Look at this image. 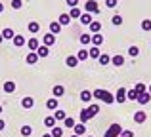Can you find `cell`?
<instances>
[{"label":"cell","mask_w":151,"mask_h":137,"mask_svg":"<svg viewBox=\"0 0 151 137\" xmlns=\"http://www.w3.org/2000/svg\"><path fill=\"white\" fill-rule=\"evenodd\" d=\"M92 95L96 97V99H101L103 103H107V105L115 103V97L111 95L109 92H105V89H100V88H98V89H94V92H92Z\"/></svg>","instance_id":"cell-1"},{"label":"cell","mask_w":151,"mask_h":137,"mask_svg":"<svg viewBox=\"0 0 151 137\" xmlns=\"http://www.w3.org/2000/svg\"><path fill=\"white\" fill-rule=\"evenodd\" d=\"M84 10L88 11V13H100V4L96 2V0H88V2L84 4Z\"/></svg>","instance_id":"cell-2"},{"label":"cell","mask_w":151,"mask_h":137,"mask_svg":"<svg viewBox=\"0 0 151 137\" xmlns=\"http://www.w3.org/2000/svg\"><path fill=\"white\" fill-rule=\"evenodd\" d=\"M138 103H140V105H147L149 103V101H151V93L149 92H144V93H138Z\"/></svg>","instance_id":"cell-3"},{"label":"cell","mask_w":151,"mask_h":137,"mask_svg":"<svg viewBox=\"0 0 151 137\" xmlns=\"http://www.w3.org/2000/svg\"><path fill=\"white\" fill-rule=\"evenodd\" d=\"M42 42H44V46H54L55 44V34H52V33H46L44 34V38H42Z\"/></svg>","instance_id":"cell-4"},{"label":"cell","mask_w":151,"mask_h":137,"mask_svg":"<svg viewBox=\"0 0 151 137\" xmlns=\"http://www.w3.org/2000/svg\"><path fill=\"white\" fill-rule=\"evenodd\" d=\"M107 131H109L111 135L119 137V135H121V131H122V126H121V124H111V126H109V130H107Z\"/></svg>","instance_id":"cell-5"},{"label":"cell","mask_w":151,"mask_h":137,"mask_svg":"<svg viewBox=\"0 0 151 137\" xmlns=\"http://www.w3.org/2000/svg\"><path fill=\"white\" fill-rule=\"evenodd\" d=\"M90 42H92L94 46H98V48H100V46L103 44V34H101V33H94V34H92V40H90Z\"/></svg>","instance_id":"cell-6"},{"label":"cell","mask_w":151,"mask_h":137,"mask_svg":"<svg viewBox=\"0 0 151 137\" xmlns=\"http://www.w3.org/2000/svg\"><path fill=\"white\" fill-rule=\"evenodd\" d=\"M145 120H147V114H145L144 111H138L136 114H134V122L136 124H144Z\"/></svg>","instance_id":"cell-7"},{"label":"cell","mask_w":151,"mask_h":137,"mask_svg":"<svg viewBox=\"0 0 151 137\" xmlns=\"http://www.w3.org/2000/svg\"><path fill=\"white\" fill-rule=\"evenodd\" d=\"M115 101H117V103H124V101H126V89L124 88L117 89V97H115Z\"/></svg>","instance_id":"cell-8"},{"label":"cell","mask_w":151,"mask_h":137,"mask_svg":"<svg viewBox=\"0 0 151 137\" xmlns=\"http://www.w3.org/2000/svg\"><path fill=\"white\" fill-rule=\"evenodd\" d=\"M73 131H75V135H86V126H84V124H75V128H73Z\"/></svg>","instance_id":"cell-9"},{"label":"cell","mask_w":151,"mask_h":137,"mask_svg":"<svg viewBox=\"0 0 151 137\" xmlns=\"http://www.w3.org/2000/svg\"><path fill=\"white\" fill-rule=\"evenodd\" d=\"M92 118H94V116H92V112H90L88 109H82V111H81V122L82 124L88 122V120H92Z\"/></svg>","instance_id":"cell-10"},{"label":"cell","mask_w":151,"mask_h":137,"mask_svg":"<svg viewBox=\"0 0 151 137\" xmlns=\"http://www.w3.org/2000/svg\"><path fill=\"white\" fill-rule=\"evenodd\" d=\"M21 107L23 109H33L35 107V99L33 97H23L21 99Z\"/></svg>","instance_id":"cell-11"},{"label":"cell","mask_w":151,"mask_h":137,"mask_svg":"<svg viewBox=\"0 0 151 137\" xmlns=\"http://www.w3.org/2000/svg\"><path fill=\"white\" fill-rule=\"evenodd\" d=\"M2 36H4V40H14V36H15L14 29H10V27H6V29L2 31Z\"/></svg>","instance_id":"cell-12"},{"label":"cell","mask_w":151,"mask_h":137,"mask_svg":"<svg viewBox=\"0 0 151 137\" xmlns=\"http://www.w3.org/2000/svg\"><path fill=\"white\" fill-rule=\"evenodd\" d=\"M27 46H29V50H31V52H37V50H38V46H40V42H38V38H29Z\"/></svg>","instance_id":"cell-13"},{"label":"cell","mask_w":151,"mask_h":137,"mask_svg":"<svg viewBox=\"0 0 151 137\" xmlns=\"http://www.w3.org/2000/svg\"><path fill=\"white\" fill-rule=\"evenodd\" d=\"M37 55L38 57H48L50 55V50H48V46H38V50H37Z\"/></svg>","instance_id":"cell-14"},{"label":"cell","mask_w":151,"mask_h":137,"mask_svg":"<svg viewBox=\"0 0 151 137\" xmlns=\"http://www.w3.org/2000/svg\"><path fill=\"white\" fill-rule=\"evenodd\" d=\"M58 23H59L61 27L69 25V23H71V15H69V13H61V15H59V19H58Z\"/></svg>","instance_id":"cell-15"},{"label":"cell","mask_w":151,"mask_h":137,"mask_svg":"<svg viewBox=\"0 0 151 137\" xmlns=\"http://www.w3.org/2000/svg\"><path fill=\"white\" fill-rule=\"evenodd\" d=\"M65 65H67V67H71V69H75V67L78 65V59H77V55H69V57L65 59Z\"/></svg>","instance_id":"cell-16"},{"label":"cell","mask_w":151,"mask_h":137,"mask_svg":"<svg viewBox=\"0 0 151 137\" xmlns=\"http://www.w3.org/2000/svg\"><path fill=\"white\" fill-rule=\"evenodd\" d=\"M14 46H15V48H21V46H25V36H21V34H15V36H14Z\"/></svg>","instance_id":"cell-17"},{"label":"cell","mask_w":151,"mask_h":137,"mask_svg":"<svg viewBox=\"0 0 151 137\" xmlns=\"http://www.w3.org/2000/svg\"><path fill=\"white\" fill-rule=\"evenodd\" d=\"M78 19H81V23H82V25H90V23H92V13L84 11V13H82Z\"/></svg>","instance_id":"cell-18"},{"label":"cell","mask_w":151,"mask_h":137,"mask_svg":"<svg viewBox=\"0 0 151 137\" xmlns=\"http://www.w3.org/2000/svg\"><path fill=\"white\" fill-rule=\"evenodd\" d=\"M88 55L92 57V59H98V57L101 55V52H100V48H98V46H92V48L88 50Z\"/></svg>","instance_id":"cell-19"},{"label":"cell","mask_w":151,"mask_h":137,"mask_svg":"<svg viewBox=\"0 0 151 137\" xmlns=\"http://www.w3.org/2000/svg\"><path fill=\"white\" fill-rule=\"evenodd\" d=\"M52 92H54V97H61L63 93H65V88H63L61 84H55V86H54V89H52Z\"/></svg>","instance_id":"cell-20"},{"label":"cell","mask_w":151,"mask_h":137,"mask_svg":"<svg viewBox=\"0 0 151 137\" xmlns=\"http://www.w3.org/2000/svg\"><path fill=\"white\" fill-rule=\"evenodd\" d=\"M92 92H88V89H84V92H81V101H84V103H90L92 101Z\"/></svg>","instance_id":"cell-21"},{"label":"cell","mask_w":151,"mask_h":137,"mask_svg":"<svg viewBox=\"0 0 151 137\" xmlns=\"http://www.w3.org/2000/svg\"><path fill=\"white\" fill-rule=\"evenodd\" d=\"M88 27H90V33H92V34H94V33H100V31H101V23H100V21H92Z\"/></svg>","instance_id":"cell-22"},{"label":"cell","mask_w":151,"mask_h":137,"mask_svg":"<svg viewBox=\"0 0 151 137\" xmlns=\"http://www.w3.org/2000/svg\"><path fill=\"white\" fill-rule=\"evenodd\" d=\"M4 92H6V93H14L15 92V82L8 80L6 84H4Z\"/></svg>","instance_id":"cell-23"},{"label":"cell","mask_w":151,"mask_h":137,"mask_svg":"<svg viewBox=\"0 0 151 137\" xmlns=\"http://www.w3.org/2000/svg\"><path fill=\"white\" fill-rule=\"evenodd\" d=\"M25 61H27V63H29V65H35V63H37V61H38V55H37V52H31L29 55L25 57Z\"/></svg>","instance_id":"cell-24"},{"label":"cell","mask_w":151,"mask_h":137,"mask_svg":"<svg viewBox=\"0 0 151 137\" xmlns=\"http://www.w3.org/2000/svg\"><path fill=\"white\" fill-rule=\"evenodd\" d=\"M111 63H113L115 67H122V65H124V57L122 55H115L113 59H111Z\"/></svg>","instance_id":"cell-25"},{"label":"cell","mask_w":151,"mask_h":137,"mask_svg":"<svg viewBox=\"0 0 151 137\" xmlns=\"http://www.w3.org/2000/svg\"><path fill=\"white\" fill-rule=\"evenodd\" d=\"M59 31H61V25H59L58 21L50 23V33H52V34H59Z\"/></svg>","instance_id":"cell-26"},{"label":"cell","mask_w":151,"mask_h":137,"mask_svg":"<svg viewBox=\"0 0 151 137\" xmlns=\"http://www.w3.org/2000/svg\"><path fill=\"white\" fill-rule=\"evenodd\" d=\"M52 137H63V128H59V126H54L52 128Z\"/></svg>","instance_id":"cell-27"},{"label":"cell","mask_w":151,"mask_h":137,"mask_svg":"<svg viewBox=\"0 0 151 137\" xmlns=\"http://www.w3.org/2000/svg\"><path fill=\"white\" fill-rule=\"evenodd\" d=\"M69 15H71V19H78L82 15V11H81V8H71V11H69Z\"/></svg>","instance_id":"cell-28"},{"label":"cell","mask_w":151,"mask_h":137,"mask_svg":"<svg viewBox=\"0 0 151 137\" xmlns=\"http://www.w3.org/2000/svg\"><path fill=\"white\" fill-rule=\"evenodd\" d=\"M29 31H31L33 34H37L38 31H40V23H37V21H31V23H29Z\"/></svg>","instance_id":"cell-29"},{"label":"cell","mask_w":151,"mask_h":137,"mask_svg":"<svg viewBox=\"0 0 151 137\" xmlns=\"http://www.w3.org/2000/svg\"><path fill=\"white\" fill-rule=\"evenodd\" d=\"M54 118H55V120H65V118H67L65 111H61V109H55V112H54Z\"/></svg>","instance_id":"cell-30"},{"label":"cell","mask_w":151,"mask_h":137,"mask_svg":"<svg viewBox=\"0 0 151 137\" xmlns=\"http://www.w3.org/2000/svg\"><path fill=\"white\" fill-rule=\"evenodd\" d=\"M46 109L48 111H55L58 109V99H48L46 101Z\"/></svg>","instance_id":"cell-31"},{"label":"cell","mask_w":151,"mask_h":137,"mask_svg":"<svg viewBox=\"0 0 151 137\" xmlns=\"http://www.w3.org/2000/svg\"><path fill=\"white\" fill-rule=\"evenodd\" d=\"M98 61H100V65H107L111 61V55H109V53H101V55L98 57Z\"/></svg>","instance_id":"cell-32"},{"label":"cell","mask_w":151,"mask_h":137,"mask_svg":"<svg viewBox=\"0 0 151 137\" xmlns=\"http://www.w3.org/2000/svg\"><path fill=\"white\" fill-rule=\"evenodd\" d=\"M44 126L52 130V128L55 126V118H54V116H46V118H44Z\"/></svg>","instance_id":"cell-33"},{"label":"cell","mask_w":151,"mask_h":137,"mask_svg":"<svg viewBox=\"0 0 151 137\" xmlns=\"http://www.w3.org/2000/svg\"><path fill=\"white\" fill-rule=\"evenodd\" d=\"M88 57H90L88 55V50H81V52L77 53V59L78 61H84V59H88Z\"/></svg>","instance_id":"cell-34"},{"label":"cell","mask_w":151,"mask_h":137,"mask_svg":"<svg viewBox=\"0 0 151 137\" xmlns=\"http://www.w3.org/2000/svg\"><path fill=\"white\" fill-rule=\"evenodd\" d=\"M88 111L92 112V116L100 114V105H98V103H92V105H90V107H88Z\"/></svg>","instance_id":"cell-35"},{"label":"cell","mask_w":151,"mask_h":137,"mask_svg":"<svg viewBox=\"0 0 151 137\" xmlns=\"http://www.w3.org/2000/svg\"><path fill=\"white\" fill-rule=\"evenodd\" d=\"M138 53H140V48H138V46H130L128 48V55L130 57H138Z\"/></svg>","instance_id":"cell-36"},{"label":"cell","mask_w":151,"mask_h":137,"mask_svg":"<svg viewBox=\"0 0 151 137\" xmlns=\"http://www.w3.org/2000/svg\"><path fill=\"white\" fill-rule=\"evenodd\" d=\"M126 97H128L130 101H136L138 99V92L136 89H128V92H126Z\"/></svg>","instance_id":"cell-37"},{"label":"cell","mask_w":151,"mask_h":137,"mask_svg":"<svg viewBox=\"0 0 151 137\" xmlns=\"http://www.w3.org/2000/svg\"><path fill=\"white\" fill-rule=\"evenodd\" d=\"M31 133H33V128H31V126H23L21 128V135L23 137H29Z\"/></svg>","instance_id":"cell-38"},{"label":"cell","mask_w":151,"mask_h":137,"mask_svg":"<svg viewBox=\"0 0 151 137\" xmlns=\"http://www.w3.org/2000/svg\"><path fill=\"white\" fill-rule=\"evenodd\" d=\"M63 122H65V128H71V130H73L75 124H77V122H75V118H69V116H67V118L63 120Z\"/></svg>","instance_id":"cell-39"},{"label":"cell","mask_w":151,"mask_h":137,"mask_svg":"<svg viewBox=\"0 0 151 137\" xmlns=\"http://www.w3.org/2000/svg\"><path fill=\"white\" fill-rule=\"evenodd\" d=\"M111 23H113L115 27L122 25V17H121V15H113V19H111Z\"/></svg>","instance_id":"cell-40"},{"label":"cell","mask_w":151,"mask_h":137,"mask_svg":"<svg viewBox=\"0 0 151 137\" xmlns=\"http://www.w3.org/2000/svg\"><path fill=\"white\" fill-rule=\"evenodd\" d=\"M90 40H92V36H90L88 33L81 34V42H82V44H90Z\"/></svg>","instance_id":"cell-41"},{"label":"cell","mask_w":151,"mask_h":137,"mask_svg":"<svg viewBox=\"0 0 151 137\" xmlns=\"http://www.w3.org/2000/svg\"><path fill=\"white\" fill-rule=\"evenodd\" d=\"M134 89H136L138 93H144L145 89H147V86H145V84H142V82H140V84H136V86H134Z\"/></svg>","instance_id":"cell-42"},{"label":"cell","mask_w":151,"mask_h":137,"mask_svg":"<svg viewBox=\"0 0 151 137\" xmlns=\"http://www.w3.org/2000/svg\"><path fill=\"white\" fill-rule=\"evenodd\" d=\"M21 6H23V0H12V8L14 10H21Z\"/></svg>","instance_id":"cell-43"},{"label":"cell","mask_w":151,"mask_h":137,"mask_svg":"<svg viewBox=\"0 0 151 137\" xmlns=\"http://www.w3.org/2000/svg\"><path fill=\"white\" fill-rule=\"evenodd\" d=\"M142 29H144V31H151V19H144V21H142Z\"/></svg>","instance_id":"cell-44"},{"label":"cell","mask_w":151,"mask_h":137,"mask_svg":"<svg viewBox=\"0 0 151 137\" xmlns=\"http://www.w3.org/2000/svg\"><path fill=\"white\" fill-rule=\"evenodd\" d=\"M119 137H134V131H130V130H122Z\"/></svg>","instance_id":"cell-45"},{"label":"cell","mask_w":151,"mask_h":137,"mask_svg":"<svg viewBox=\"0 0 151 137\" xmlns=\"http://www.w3.org/2000/svg\"><path fill=\"white\" fill-rule=\"evenodd\" d=\"M117 2H119V0H105V6L107 8H115V6H117Z\"/></svg>","instance_id":"cell-46"},{"label":"cell","mask_w":151,"mask_h":137,"mask_svg":"<svg viewBox=\"0 0 151 137\" xmlns=\"http://www.w3.org/2000/svg\"><path fill=\"white\" fill-rule=\"evenodd\" d=\"M65 2H67V6H69V8H77L78 6V0H65Z\"/></svg>","instance_id":"cell-47"},{"label":"cell","mask_w":151,"mask_h":137,"mask_svg":"<svg viewBox=\"0 0 151 137\" xmlns=\"http://www.w3.org/2000/svg\"><path fill=\"white\" fill-rule=\"evenodd\" d=\"M4 128H6V122H4V120H2V118H0V131H2V130H4Z\"/></svg>","instance_id":"cell-48"},{"label":"cell","mask_w":151,"mask_h":137,"mask_svg":"<svg viewBox=\"0 0 151 137\" xmlns=\"http://www.w3.org/2000/svg\"><path fill=\"white\" fill-rule=\"evenodd\" d=\"M103 137H115V135H111L109 131H105V133H103Z\"/></svg>","instance_id":"cell-49"},{"label":"cell","mask_w":151,"mask_h":137,"mask_svg":"<svg viewBox=\"0 0 151 137\" xmlns=\"http://www.w3.org/2000/svg\"><path fill=\"white\" fill-rule=\"evenodd\" d=\"M2 11H4V4L0 2V13H2Z\"/></svg>","instance_id":"cell-50"},{"label":"cell","mask_w":151,"mask_h":137,"mask_svg":"<svg viewBox=\"0 0 151 137\" xmlns=\"http://www.w3.org/2000/svg\"><path fill=\"white\" fill-rule=\"evenodd\" d=\"M2 42H4V36H2V33H0V44H2Z\"/></svg>","instance_id":"cell-51"},{"label":"cell","mask_w":151,"mask_h":137,"mask_svg":"<svg viewBox=\"0 0 151 137\" xmlns=\"http://www.w3.org/2000/svg\"><path fill=\"white\" fill-rule=\"evenodd\" d=\"M42 137H52V133H44V135H42Z\"/></svg>","instance_id":"cell-52"},{"label":"cell","mask_w":151,"mask_h":137,"mask_svg":"<svg viewBox=\"0 0 151 137\" xmlns=\"http://www.w3.org/2000/svg\"><path fill=\"white\" fill-rule=\"evenodd\" d=\"M71 137H81V135H75V133H73V135H71Z\"/></svg>","instance_id":"cell-53"},{"label":"cell","mask_w":151,"mask_h":137,"mask_svg":"<svg viewBox=\"0 0 151 137\" xmlns=\"http://www.w3.org/2000/svg\"><path fill=\"white\" fill-rule=\"evenodd\" d=\"M0 114H2V105H0Z\"/></svg>","instance_id":"cell-54"},{"label":"cell","mask_w":151,"mask_h":137,"mask_svg":"<svg viewBox=\"0 0 151 137\" xmlns=\"http://www.w3.org/2000/svg\"><path fill=\"white\" fill-rule=\"evenodd\" d=\"M149 93H151V86H149Z\"/></svg>","instance_id":"cell-55"},{"label":"cell","mask_w":151,"mask_h":137,"mask_svg":"<svg viewBox=\"0 0 151 137\" xmlns=\"http://www.w3.org/2000/svg\"><path fill=\"white\" fill-rule=\"evenodd\" d=\"M86 137H94V135H86Z\"/></svg>","instance_id":"cell-56"}]
</instances>
